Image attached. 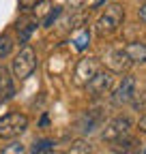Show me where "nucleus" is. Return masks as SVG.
Segmentation results:
<instances>
[{"mask_svg": "<svg viewBox=\"0 0 146 154\" xmlns=\"http://www.w3.org/2000/svg\"><path fill=\"white\" fill-rule=\"evenodd\" d=\"M122 19H125V9H122L120 5H110V7H105V11L99 15L97 26H95V28H97V34H99L101 38L116 34L118 28L122 26Z\"/></svg>", "mask_w": 146, "mask_h": 154, "instance_id": "f257e3e1", "label": "nucleus"}, {"mask_svg": "<svg viewBox=\"0 0 146 154\" xmlns=\"http://www.w3.org/2000/svg\"><path fill=\"white\" fill-rule=\"evenodd\" d=\"M131 131H133V120L129 118V116H116V118L103 128L101 139L105 143H116L120 139L131 137Z\"/></svg>", "mask_w": 146, "mask_h": 154, "instance_id": "f03ea898", "label": "nucleus"}, {"mask_svg": "<svg viewBox=\"0 0 146 154\" xmlns=\"http://www.w3.org/2000/svg\"><path fill=\"white\" fill-rule=\"evenodd\" d=\"M28 128V118L20 111H11L0 118V139H15Z\"/></svg>", "mask_w": 146, "mask_h": 154, "instance_id": "7ed1b4c3", "label": "nucleus"}, {"mask_svg": "<svg viewBox=\"0 0 146 154\" xmlns=\"http://www.w3.org/2000/svg\"><path fill=\"white\" fill-rule=\"evenodd\" d=\"M36 69V51L30 45H24L22 51L15 56L13 60V75L17 77L20 82H24L26 77H30Z\"/></svg>", "mask_w": 146, "mask_h": 154, "instance_id": "20e7f679", "label": "nucleus"}, {"mask_svg": "<svg viewBox=\"0 0 146 154\" xmlns=\"http://www.w3.org/2000/svg\"><path fill=\"white\" fill-rule=\"evenodd\" d=\"M99 73V58L97 56H84L78 60L75 71H73V84L86 88V84Z\"/></svg>", "mask_w": 146, "mask_h": 154, "instance_id": "39448f33", "label": "nucleus"}, {"mask_svg": "<svg viewBox=\"0 0 146 154\" xmlns=\"http://www.w3.org/2000/svg\"><path fill=\"white\" fill-rule=\"evenodd\" d=\"M112 86H114V73H110V71H99L93 79L86 84V90H88L90 96L99 99V96H105L110 90H112Z\"/></svg>", "mask_w": 146, "mask_h": 154, "instance_id": "423d86ee", "label": "nucleus"}, {"mask_svg": "<svg viewBox=\"0 0 146 154\" xmlns=\"http://www.w3.org/2000/svg\"><path fill=\"white\" fill-rule=\"evenodd\" d=\"M133 99H135V77L127 75V77H122L120 86L116 88L112 101H114L116 105H125V103H131Z\"/></svg>", "mask_w": 146, "mask_h": 154, "instance_id": "0eeeda50", "label": "nucleus"}, {"mask_svg": "<svg viewBox=\"0 0 146 154\" xmlns=\"http://www.w3.org/2000/svg\"><path fill=\"white\" fill-rule=\"evenodd\" d=\"M103 62L110 66V73H122V71H127L131 66V62H129V58H127V54H125L122 47L110 49L105 54V58H103Z\"/></svg>", "mask_w": 146, "mask_h": 154, "instance_id": "6e6552de", "label": "nucleus"}, {"mask_svg": "<svg viewBox=\"0 0 146 154\" xmlns=\"http://www.w3.org/2000/svg\"><path fill=\"white\" fill-rule=\"evenodd\" d=\"M101 122H103V111L101 109H88L82 118H80L78 128L82 133H93V131H97L101 126Z\"/></svg>", "mask_w": 146, "mask_h": 154, "instance_id": "1a4fd4ad", "label": "nucleus"}, {"mask_svg": "<svg viewBox=\"0 0 146 154\" xmlns=\"http://www.w3.org/2000/svg\"><path fill=\"white\" fill-rule=\"evenodd\" d=\"M122 49H125L131 64H146V45L144 43L133 41V43H127Z\"/></svg>", "mask_w": 146, "mask_h": 154, "instance_id": "9d476101", "label": "nucleus"}, {"mask_svg": "<svg viewBox=\"0 0 146 154\" xmlns=\"http://www.w3.org/2000/svg\"><path fill=\"white\" fill-rule=\"evenodd\" d=\"M34 28H36V19L34 17H22L20 22L15 24V30H17V34H20V41L22 43H26L30 38V34L34 32Z\"/></svg>", "mask_w": 146, "mask_h": 154, "instance_id": "9b49d317", "label": "nucleus"}, {"mask_svg": "<svg viewBox=\"0 0 146 154\" xmlns=\"http://www.w3.org/2000/svg\"><path fill=\"white\" fill-rule=\"evenodd\" d=\"M11 94H13V84H11L9 71L0 64V101H2V99H9Z\"/></svg>", "mask_w": 146, "mask_h": 154, "instance_id": "f8f14e48", "label": "nucleus"}, {"mask_svg": "<svg viewBox=\"0 0 146 154\" xmlns=\"http://www.w3.org/2000/svg\"><path fill=\"white\" fill-rule=\"evenodd\" d=\"M135 148H138V141L133 137H127V139H120L116 143H110V150L116 152V154H131Z\"/></svg>", "mask_w": 146, "mask_h": 154, "instance_id": "ddd939ff", "label": "nucleus"}, {"mask_svg": "<svg viewBox=\"0 0 146 154\" xmlns=\"http://www.w3.org/2000/svg\"><path fill=\"white\" fill-rule=\"evenodd\" d=\"M71 43H73V47L75 49H86L88 47V43H90V30L88 28H80L75 34H73V38H71Z\"/></svg>", "mask_w": 146, "mask_h": 154, "instance_id": "4468645a", "label": "nucleus"}, {"mask_svg": "<svg viewBox=\"0 0 146 154\" xmlns=\"http://www.w3.org/2000/svg\"><path fill=\"white\" fill-rule=\"evenodd\" d=\"M32 154H56V146L49 139H41V141H34L32 146Z\"/></svg>", "mask_w": 146, "mask_h": 154, "instance_id": "2eb2a0df", "label": "nucleus"}, {"mask_svg": "<svg viewBox=\"0 0 146 154\" xmlns=\"http://www.w3.org/2000/svg\"><path fill=\"white\" fill-rule=\"evenodd\" d=\"M67 154H93V146H90V141L78 139V141H73V143L69 146Z\"/></svg>", "mask_w": 146, "mask_h": 154, "instance_id": "dca6fc26", "label": "nucleus"}, {"mask_svg": "<svg viewBox=\"0 0 146 154\" xmlns=\"http://www.w3.org/2000/svg\"><path fill=\"white\" fill-rule=\"evenodd\" d=\"M0 154H26V146L22 141H9L0 146Z\"/></svg>", "mask_w": 146, "mask_h": 154, "instance_id": "f3484780", "label": "nucleus"}, {"mask_svg": "<svg viewBox=\"0 0 146 154\" xmlns=\"http://www.w3.org/2000/svg\"><path fill=\"white\" fill-rule=\"evenodd\" d=\"M13 49V38L9 34H0V60L2 58H7Z\"/></svg>", "mask_w": 146, "mask_h": 154, "instance_id": "a211bd4d", "label": "nucleus"}, {"mask_svg": "<svg viewBox=\"0 0 146 154\" xmlns=\"http://www.w3.org/2000/svg\"><path fill=\"white\" fill-rule=\"evenodd\" d=\"M17 2H20V9H22L24 13H28V11L36 9V5H39L41 0H17Z\"/></svg>", "mask_w": 146, "mask_h": 154, "instance_id": "6ab92c4d", "label": "nucleus"}, {"mask_svg": "<svg viewBox=\"0 0 146 154\" xmlns=\"http://www.w3.org/2000/svg\"><path fill=\"white\" fill-rule=\"evenodd\" d=\"M58 15H60V7H54V9H52V11L47 13V17H45L43 26H45V28H49V26H52V22H54V19H56Z\"/></svg>", "mask_w": 146, "mask_h": 154, "instance_id": "aec40b11", "label": "nucleus"}, {"mask_svg": "<svg viewBox=\"0 0 146 154\" xmlns=\"http://www.w3.org/2000/svg\"><path fill=\"white\" fill-rule=\"evenodd\" d=\"M138 17L142 19V22H146V5H142V7L138 9Z\"/></svg>", "mask_w": 146, "mask_h": 154, "instance_id": "412c9836", "label": "nucleus"}, {"mask_svg": "<svg viewBox=\"0 0 146 154\" xmlns=\"http://www.w3.org/2000/svg\"><path fill=\"white\" fill-rule=\"evenodd\" d=\"M138 128H140L142 133H146V116H142V118H140V122H138Z\"/></svg>", "mask_w": 146, "mask_h": 154, "instance_id": "4be33fe9", "label": "nucleus"}]
</instances>
